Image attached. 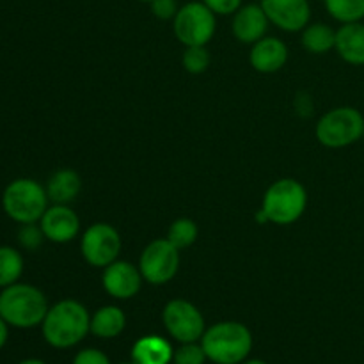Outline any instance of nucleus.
<instances>
[{
  "label": "nucleus",
  "instance_id": "1",
  "mask_svg": "<svg viewBox=\"0 0 364 364\" xmlns=\"http://www.w3.org/2000/svg\"><path fill=\"white\" fill-rule=\"evenodd\" d=\"M41 327L46 343L55 348H70L80 343L91 331V318L80 302L60 301L48 308Z\"/></svg>",
  "mask_w": 364,
  "mask_h": 364
},
{
  "label": "nucleus",
  "instance_id": "2",
  "mask_svg": "<svg viewBox=\"0 0 364 364\" xmlns=\"http://www.w3.org/2000/svg\"><path fill=\"white\" fill-rule=\"evenodd\" d=\"M48 313V302L32 284L14 283L2 288L0 294V316L9 326L18 329H31L39 326Z\"/></svg>",
  "mask_w": 364,
  "mask_h": 364
},
{
  "label": "nucleus",
  "instance_id": "3",
  "mask_svg": "<svg viewBox=\"0 0 364 364\" xmlns=\"http://www.w3.org/2000/svg\"><path fill=\"white\" fill-rule=\"evenodd\" d=\"M201 345L206 358L217 364H238L252 348V336L245 326L238 322H220L205 331Z\"/></svg>",
  "mask_w": 364,
  "mask_h": 364
},
{
  "label": "nucleus",
  "instance_id": "4",
  "mask_svg": "<svg viewBox=\"0 0 364 364\" xmlns=\"http://www.w3.org/2000/svg\"><path fill=\"white\" fill-rule=\"evenodd\" d=\"M48 194L38 181L18 178L6 187L2 194V208L9 219L18 224H32L41 220L48 208Z\"/></svg>",
  "mask_w": 364,
  "mask_h": 364
},
{
  "label": "nucleus",
  "instance_id": "5",
  "mask_svg": "<svg viewBox=\"0 0 364 364\" xmlns=\"http://www.w3.org/2000/svg\"><path fill=\"white\" fill-rule=\"evenodd\" d=\"M306 205H308L306 188L297 180L283 178L270 185L269 191L265 192L262 210L270 223L287 226L301 219Z\"/></svg>",
  "mask_w": 364,
  "mask_h": 364
},
{
  "label": "nucleus",
  "instance_id": "6",
  "mask_svg": "<svg viewBox=\"0 0 364 364\" xmlns=\"http://www.w3.org/2000/svg\"><path fill=\"white\" fill-rule=\"evenodd\" d=\"M364 134V117L354 107H338L320 117L316 139L327 148H347Z\"/></svg>",
  "mask_w": 364,
  "mask_h": 364
},
{
  "label": "nucleus",
  "instance_id": "7",
  "mask_svg": "<svg viewBox=\"0 0 364 364\" xmlns=\"http://www.w3.org/2000/svg\"><path fill=\"white\" fill-rule=\"evenodd\" d=\"M174 34L185 46H206L215 34V13L203 2H188L174 16Z\"/></svg>",
  "mask_w": 364,
  "mask_h": 364
},
{
  "label": "nucleus",
  "instance_id": "8",
  "mask_svg": "<svg viewBox=\"0 0 364 364\" xmlns=\"http://www.w3.org/2000/svg\"><path fill=\"white\" fill-rule=\"evenodd\" d=\"M180 267V249L167 238L155 240L144 249L139 262L142 277L151 284H166L176 276Z\"/></svg>",
  "mask_w": 364,
  "mask_h": 364
},
{
  "label": "nucleus",
  "instance_id": "9",
  "mask_svg": "<svg viewBox=\"0 0 364 364\" xmlns=\"http://www.w3.org/2000/svg\"><path fill=\"white\" fill-rule=\"evenodd\" d=\"M82 256L92 267H109L119 256L121 237L110 224L98 223L87 228L82 237Z\"/></svg>",
  "mask_w": 364,
  "mask_h": 364
},
{
  "label": "nucleus",
  "instance_id": "10",
  "mask_svg": "<svg viewBox=\"0 0 364 364\" xmlns=\"http://www.w3.org/2000/svg\"><path fill=\"white\" fill-rule=\"evenodd\" d=\"M164 323L174 340L181 343H194L205 334V320L199 309L187 301H171L164 308Z\"/></svg>",
  "mask_w": 364,
  "mask_h": 364
},
{
  "label": "nucleus",
  "instance_id": "11",
  "mask_svg": "<svg viewBox=\"0 0 364 364\" xmlns=\"http://www.w3.org/2000/svg\"><path fill=\"white\" fill-rule=\"evenodd\" d=\"M262 7L269 21L287 32L304 31L311 18L308 0H262Z\"/></svg>",
  "mask_w": 364,
  "mask_h": 364
},
{
  "label": "nucleus",
  "instance_id": "12",
  "mask_svg": "<svg viewBox=\"0 0 364 364\" xmlns=\"http://www.w3.org/2000/svg\"><path fill=\"white\" fill-rule=\"evenodd\" d=\"M45 238L55 244H66L71 242L80 231V220L77 213L66 205H53L46 208L39 220Z\"/></svg>",
  "mask_w": 364,
  "mask_h": 364
},
{
  "label": "nucleus",
  "instance_id": "13",
  "mask_svg": "<svg viewBox=\"0 0 364 364\" xmlns=\"http://www.w3.org/2000/svg\"><path fill=\"white\" fill-rule=\"evenodd\" d=\"M141 269L128 262H114L105 267L103 272V288L107 294L116 299H132L139 294L142 284Z\"/></svg>",
  "mask_w": 364,
  "mask_h": 364
},
{
  "label": "nucleus",
  "instance_id": "14",
  "mask_svg": "<svg viewBox=\"0 0 364 364\" xmlns=\"http://www.w3.org/2000/svg\"><path fill=\"white\" fill-rule=\"evenodd\" d=\"M267 27H269V18L263 11L262 4H249L240 7L235 13L233 18V34L238 41L251 43L255 45L262 38H265Z\"/></svg>",
  "mask_w": 364,
  "mask_h": 364
},
{
  "label": "nucleus",
  "instance_id": "15",
  "mask_svg": "<svg viewBox=\"0 0 364 364\" xmlns=\"http://www.w3.org/2000/svg\"><path fill=\"white\" fill-rule=\"evenodd\" d=\"M288 59V48L281 39L277 38H262L252 45L251 66L259 73H274L281 70Z\"/></svg>",
  "mask_w": 364,
  "mask_h": 364
},
{
  "label": "nucleus",
  "instance_id": "16",
  "mask_svg": "<svg viewBox=\"0 0 364 364\" xmlns=\"http://www.w3.org/2000/svg\"><path fill=\"white\" fill-rule=\"evenodd\" d=\"M341 59L354 66H364V23H343L336 31V46Z\"/></svg>",
  "mask_w": 364,
  "mask_h": 364
},
{
  "label": "nucleus",
  "instance_id": "17",
  "mask_svg": "<svg viewBox=\"0 0 364 364\" xmlns=\"http://www.w3.org/2000/svg\"><path fill=\"white\" fill-rule=\"evenodd\" d=\"M82 191V178L73 169H60L48 180L46 194L53 205H68Z\"/></svg>",
  "mask_w": 364,
  "mask_h": 364
},
{
  "label": "nucleus",
  "instance_id": "18",
  "mask_svg": "<svg viewBox=\"0 0 364 364\" xmlns=\"http://www.w3.org/2000/svg\"><path fill=\"white\" fill-rule=\"evenodd\" d=\"M173 358V348L160 336L141 338L132 350L134 364H169Z\"/></svg>",
  "mask_w": 364,
  "mask_h": 364
},
{
  "label": "nucleus",
  "instance_id": "19",
  "mask_svg": "<svg viewBox=\"0 0 364 364\" xmlns=\"http://www.w3.org/2000/svg\"><path fill=\"white\" fill-rule=\"evenodd\" d=\"M127 316L116 306H105L98 309L91 318V333L100 338H116L123 333Z\"/></svg>",
  "mask_w": 364,
  "mask_h": 364
},
{
  "label": "nucleus",
  "instance_id": "20",
  "mask_svg": "<svg viewBox=\"0 0 364 364\" xmlns=\"http://www.w3.org/2000/svg\"><path fill=\"white\" fill-rule=\"evenodd\" d=\"M302 45L311 53H326L336 46V31L326 23H313L304 28Z\"/></svg>",
  "mask_w": 364,
  "mask_h": 364
},
{
  "label": "nucleus",
  "instance_id": "21",
  "mask_svg": "<svg viewBox=\"0 0 364 364\" xmlns=\"http://www.w3.org/2000/svg\"><path fill=\"white\" fill-rule=\"evenodd\" d=\"M23 274V258L20 252L7 245H0V288L18 283Z\"/></svg>",
  "mask_w": 364,
  "mask_h": 364
},
{
  "label": "nucleus",
  "instance_id": "22",
  "mask_svg": "<svg viewBox=\"0 0 364 364\" xmlns=\"http://www.w3.org/2000/svg\"><path fill=\"white\" fill-rule=\"evenodd\" d=\"M327 11L341 23H355L364 18V0H323Z\"/></svg>",
  "mask_w": 364,
  "mask_h": 364
},
{
  "label": "nucleus",
  "instance_id": "23",
  "mask_svg": "<svg viewBox=\"0 0 364 364\" xmlns=\"http://www.w3.org/2000/svg\"><path fill=\"white\" fill-rule=\"evenodd\" d=\"M198 238V226L192 219H176L169 228V233H167V240L174 245L176 249H187Z\"/></svg>",
  "mask_w": 364,
  "mask_h": 364
},
{
  "label": "nucleus",
  "instance_id": "24",
  "mask_svg": "<svg viewBox=\"0 0 364 364\" xmlns=\"http://www.w3.org/2000/svg\"><path fill=\"white\" fill-rule=\"evenodd\" d=\"M181 60L188 73L199 75L210 66V52L206 50V46H187Z\"/></svg>",
  "mask_w": 364,
  "mask_h": 364
},
{
  "label": "nucleus",
  "instance_id": "25",
  "mask_svg": "<svg viewBox=\"0 0 364 364\" xmlns=\"http://www.w3.org/2000/svg\"><path fill=\"white\" fill-rule=\"evenodd\" d=\"M174 363L176 364H203L205 363L206 352L203 345L194 343H183L176 352H174Z\"/></svg>",
  "mask_w": 364,
  "mask_h": 364
},
{
  "label": "nucleus",
  "instance_id": "26",
  "mask_svg": "<svg viewBox=\"0 0 364 364\" xmlns=\"http://www.w3.org/2000/svg\"><path fill=\"white\" fill-rule=\"evenodd\" d=\"M43 238H45V233H43L41 226H36V223L21 224L20 231H18V242L21 244V247L28 249V251L38 249L43 244Z\"/></svg>",
  "mask_w": 364,
  "mask_h": 364
},
{
  "label": "nucleus",
  "instance_id": "27",
  "mask_svg": "<svg viewBox=\"0 0 364 364\" xmlns=\"http://www.w3.org/2000/svg\"><path fill=\"white\" fill-rule=\"evenodd\" d=\"M151 11L159 20H174L180 11L176 0H151Z\"/></svg>",
  "mask_w": 364,
  "mask_h": 364
},
{
  "label": "nucleus",
  "instance_id": "28",
  "mask_svg": "<svg viewBox=\"0 0 364 364\" xmlns=\"http://www.w3.org/2000/svg\"><path fill=\"white\" fill-rule=\"evenodd\" d=\"M215 14H235L242 7V0H203Z\"/></svg>",
  "mask_w": 364,
  "mask_h": 364
},
{
  "label": "nucleus",
  "instance_id": "29",
  "mask_svg": "<svg viewBox=\"0 0 364 364\" xmlns=\"http://www.w3.org/2000/svg\"><path fill=\"white\" fill-rule=\"evenodd\" d=\"M73 364H110V361L103 352L96 350V348H87V350L78 352Z\"/></svg>",
  "mask_w": 364,
  "mask_h": 364
},
{
  "label": "nucleus",
  "instance_id": "30",
  "mask_svg": "<svg viewBox=\"0 0 364 364\" xmlns=\"http://www.w3.org/2000/svg\"><path fill=\"white\" fill-rule=\"evenodd\" d=\"M7 338H9V323L0 316V350L7 343Z\"/></svg>",
  "mask_w": 364,
  "mask_h": 364
},
{
  "label": "nucleus",
  "instance_id": "31",
  "mask_svg": "<svg viewBox=\"0 0 364 364\" xmlns=\"http://www.w3.org/2000/svg\"><path fill=\"white\" fill-rule=\"evenodd\" d=\"M18 364H45V363L39 361V359H25V361H21Z\"/></svg>",
  "mask_w": 364,
  "mask_h": 364
},
{
  "label": "nucleus",
  "instance_id": "32",
  "mask_svg": "<svg viewBox=\"0 0 364 364\" xmlns=\"http://www.w3.org/2000/svg\"><path fill=\"white\" fill-rule=\"evenodd\" d=\"M245 364H267V363L259 361V359H251V361H247Z\"/></svg>",
  "mask_w": 364,
  "mask_h": 364
},
{
  "label": "nucleus",
  "instance_id": "33",
  "mask_svg": "<svg viewBox=\"0 0 364 364\" xmlns=\"http://www.w3.org/2000/svg\"><path fill=\"white\" fill-rule=\"evenodd\" d=\"M141 2H151V0H141Z\"/></svg>",
  "mask_w": 364,
  "mask_h": 364
},
{
  "label": "nucleus",
  "instance_id": "34",
  "mask_svg": "<svg viewBox=\"0 0 364 364\" xmlns=\"http://www.w3.org/2000/svg\"><path fill=\"white\" fill-rule=\"evenodd\" d=\"M363 137H364V134H363Z\"/></svg>",
  "mask_w": 364,
  "mask_h": 364
}]
</instances>
